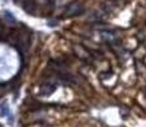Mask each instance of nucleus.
<instances>
[{
    "mask_svg": "<svg viewBox=\"0 0 146 127\" xmlns=\"http://www.w3.org/2000/svg\"><path fill=\"white\" fill-rule=\"evenodd\" d=\"M102 37H103L104 41L108 42V43H114V42L117 41V38L114 37L113 33L108 32V31H103V32H102Z\"/></svg>",
    "mask_w": 146,
    "mask_h": 127,
    "instance_id": "nucleus-4",
    "label": "nucleus"
},
{
    "mask_svg": "<svg viewBox=\"0 0 146 127\" xmlns=\"http://www.w3.org/2000/svg\"><path fill=\"white\" fill-rule=\"evenodd\" d=\"M55 89H56V86L52 85V84H44V85L41 86L40 93L42 95H51L52 93L55 92Z\"/></svg>",
    "mask_w": 146,
    "mask_h": 127,
    "instance_id": "nucleus-2",
    "label": "nucleus"
},
{
    "mask_svg": "<svg viewBox=\"0 0 146 127\" xmlns=\"http://www.w3.org/2000/svg\"><path fill=\"white\" fill-rule=\"evenodd\" d=\"M83 12H84V5L81 4L80 1H72L66 7L65 12H64V15L65 17H75V15L81 14Z\"/></svg>",
    "mask_w": 146,
    "mask_h": 127,
    "instance_id": "nucleus-1",
    "label": "nucleus"
},
{
    "mask_svg": "<svg viewBox=\"0 0 146 127\" xmlns=\"http://www.w3.org/2000/svg\"><path fill=\"white\" fill-rule=\"evenodd\" d=\"M74 52L78 55V57L80 59H88L89 57V52L85 51L81 46H74Z\"/></svg>",
    "mask_w": 146,
    "mask_h": 127,
    "instance_id": "nucleus-3",
    "label": "nucleus"
},
{
    "mask_svg": "<svg viewBox=\"0 0 146 127\" xmlns=\"http://www.w3.org/2000/svg\"><path fill=\"white\" fill-rule=\"evenodd\" d=\"M5 90H7V86H5V85H0V95L4 94Z\"/></svg>",
    "mask_w": 146,
    "mask_h": 127,
    "instance_id": "nucleus-5",
    "label": "nucleus"
}]
</instances>
